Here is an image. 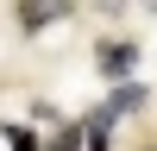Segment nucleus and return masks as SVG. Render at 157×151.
<instances>
[{
  "label": "nucleus",
  "instance_id": "obj_2",
  "mask_svg": "<svg viewBox=\"0 0 157 151\" xmlns=\"http://www.w3.org/2000/svg\"><path fill=\"white\" fill-rule=\"evenodd\" d=\"M132 57H138L132 44H107V50H101V69H107V76H120V69H132Z\"/></svg>",
  "mask_w": 157,
  "mask_h": 151
},
{
  "label": "nucleus",
  "instance_id": "obj_3",
  "mask_svg": "<svg viewBox=\"0 0 157 151\" xmlns=\"http://www.w3.org/2000/svg\"><path fill=\"white\" fill-rule=\"evenodd\" d=\"M6 145H13V151H38V132H25V126H6Z\"/></svg>",
  "mask_w": 157,
  "mask_h": 151
},
{
  "label": "nucleus",
  "instance_id": "obj_1",
  "mask_svg": "<svg viewBox=\"0 0 157 151\" xmlns=\"http://www.w3.org/2000/svg\"><path fill=\"white\" fill-rule=\"evenodd\" d=\"M57 19H69V6H57V0H25V6H19V25H25V32H44V25H57Z\"/></svg>",
  "mask_w": 157,
  "mask_h": 151
}]
</instances>
